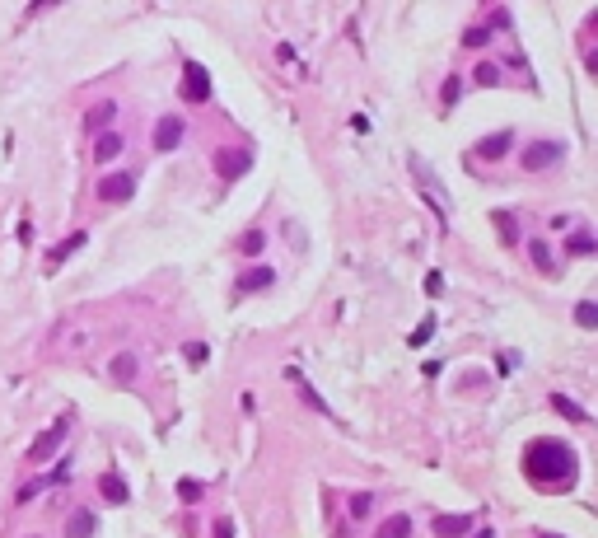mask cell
<instances>
[{
  "label": "cell",
  "mask_w": 598,
  "mask_h": 538,
  "mask_svg": "<svg viewBox=\"0 0 598 538\" xmlns=\"http://www.w3.org/2000/svg\"><path fill=\"white\" fill-rule=\"evenodd\" d=\"M66 435H71V417H61V421H52V426H47L42 435H38V440H33V450H28V454L38 458V463H47V458L56 454V445H61Z\"/></svg>",
  "instance_id": "3"
},
{
  "label": "cell",
  "mask_w": 598,
  "mask_h": 538,
  "mask_svg": "<svg viewBox=\"0 0 598 538\" xmlns=\"http://www.w3.org/2000/svg\"><path fill=\"white\" fill-rule=\"evenodd\" d=\"M112 117H117V103H99V108H89L84 127H89V132H103V127L112 122Z\"/></svg>",
  "instance_id": "16"
},
{
  "label": "cell",
  "mask_w": 598,
  "mask_h": 538,
  "mask_svg": "<svg viewBox=\"0 0 598 538\" xmlns=\"http://www.w3.org/2000/svg\"><path fill=\"white\" fill-rule=\"evenodd\" d=\"M551 407H556L566 421H589V412H584L580 403H571V398H561V393H551Z\"/></svg>",
  "instance_id": "17"
},
{
  "label": "cell",
  "mask_w": 598,
  "mask_h": 538,
  "mask_svg": "<svg viewBox=\"0 0 598 538\" xmlns=\"http://www.w3.org/2000/svg\"><path fill=\"white\" fill-rule=\"evenodd\" d=\"M463 42H468V47H486V42H491V28H468Z\"/></svg>",
  "instance_id": "27"
},
{
  "label": "cell",
  "mask_w": 598,
  "mask_h": 538,
  "mask_svg": "<svg viewBox=\"0 0 598 538\" xmlns=\"http://www.w3.org/2000/svg\"><path fill=\"white\" fill-rule=\"evenodd\" d=\"M369 511H374V496H369V491H356V496H351V519H364Z\"/></svg>",
  "instance_id": "23"
},
{
  "label": "cell",
  "mask_w": 598,
  "mask_h": 538,
  "mask_svg": "<svg viewBox=\"0 0 598 538\" xmlns=\"http://www.w3.org/2000/svg\"><path fill=\"white\" fill-rule=\"evenodd\" d=\"M566 253H571V258H584V253H594V234H584V230H580V234H571Z\"/></svg>",
  "instance_id": "21"
},
{
  "label": "cell",
  "mask_w": 598,
  "mask_h": 538,
  "mask_svg": "<svg viewBox=\"0 0 598 538\" xmlns=\"http://www.w3.org/2000/svg\"><path fill=\"white\" fill-rule=\"evenodd\" d=\"M182 132H187V122L182 117H159V127H155V150L159 155H169V150H178V140H182Z\"/></svg>",
  "instance_id": "5"
},
{
  "label": "cell",
  "mask_w": 598,
  "mask_h": 538,
  "mask_svg": "<svg viewBox=\"0 0 598 538\" xmlns=\"http://www.w3.org/2000/svg\"><path fill=\"white\" fill-rule=\"evenodd\" d=\"M538 538H556V534H538Z\"/></svg>",
  "instance_id": "34"
},
{
  "label": "cell",
  "mask_w": 598,
  "mask_h": 538,
  "mask_svg": "<svg viewBox=\"0 0 598 538\" xmlns=\"http://www.w3.org/2000/svg\"><path fill=\"white\" fill-rule=\"evenodd\" d=\"M523 473L543 491H566L575 482V473H580V463H575V450L566 440H533L523 450Z\"/></svg>",
  "instance_id": "1"
},
{
  "label": "cell",
  "mask_w": 598,
  "mask_h": 538,
  "mask_svg": "<svg viewBox=\"0 0 598 538\" xmlns=\"http://www.w3.org/2000/svg\"><path fill=\"white\" fill-rule=\"evenodd\" d=\"M458 94H463V84H458V80H449V84H444V94H440L444 108H453V103H458Z\"/></svg>",
  "instance_id": "30"
},
{
  "label": "cell",
  "mask_w": 598,
  "mask_h": 538,
  "mask_svg": "<svg viewBox=\"0 0 598 538\" xmlns=\"http://www.w3.org/2000/svg\"><path fill=\"white\" fill-rule=\"evenodd\" d=\"M430 337H435V314H425V319L416 323V332H412V337H407V342H412V347H425V342H430Z\"/></svg>",
  "instance_id": "20"
},
{
  "label": "cell",
  "mask_w": 598,
  "mask_h": 538,
  "mask_svg": "<svg viewBox=\"0 0 598 538\" xmlns=\"http://www.w3.org/2000/svg\"><path fill=\"white\" fill-rule=\"evenodd\" d=\"M178 496H182V501H201V482L182 478V482H178Z\"/></svg>",
  "instance_id": "28"
},
{
  "label": "cell",
  "mask_w": 598,
  "mask_h": 538,
  "mask_svg": "<svg viewBox=\"0 0 598 538\" xmlns=\"http://www.w3.org/2000/svg\"><path fill=\"white\" fill-rule=\"evenodd\" d=\"M248 164H253V150H225V155L215 160V169H220V178H243Z\"/></svg>",
  "instance_id": "7"
},
{
  "label": "cell",
  "mask_w": 598,
  "mask_h": 538,
  "mask_svg": "<svg viewBox=\"0 0 598 538\" xmlns=\"http://www.w3.org/2000/svg\"><path fill=\"white\" fill-rule=\"evenodd\" d=\"M374 538H412V519H407V515H393V519Z\"/></svg>",
  "instance_id": "18"
},
{
  "label": "cell",
  "mask_w": 598,
  "mask_h": 538,
  "mask_svg": "<svg viewBox=\"0 0 598 538\" xmlns=\"http://www.w3.org/2000/svg\"><path fill=\"white\" fill-rule=\"evenodd\" d=\"M444 291V276L440 271H430V276H425V295H440Z\"/></svg>",
  "instance_id": "31"
},
{
  "label": "cell",
  "mask_w": 598,
  "mask_h": 538,
  "mask_svg": "<svg viewBox=\"0 0 598 538\" xmlns=\"http://www.w3.org/2000/svg\"><path fill=\"white\" fill-rule=\"evenodd\" d=\"M182 99H187V103H206L210 99V75L197 61H187V71H182Z\"/></svg>",
  "instance_id": "4"
},
{
  "label": "cell",
  "mask_w": 598,
  "mask_h": 538,
  "mask_svg": "<svg viewBox=\"0 0 598 538\" xmlns=\"http://www.w3.org/2000/svg\"><path fill=\"white\" fill-rule=\"evenodd\" d=\"M79 243H84V230H75V234H71V239H66V243H56V248H52V258H47V262H52V267H56L61 258H71V253H75Z\"/></svg>",
  "instance_id": "19"
},
{
  "label": "cell",
  "mask_w": 598,
  "mask_h": 538,
  "mask_svg": "<svg viewBox=\"0 0 598 538\" xmlns=\"http://www.w3.org/2000/svg\"><path fill=\"white\" fill-rule=\"evenodd\" d=\"M286 375L295 379V384H299V398H304V403H309L313 412H323V417L332 412V407H327V403H323V398H318V393H313V384H309V379H304V375H299V370H286Z\"/></svg>",
  "instance_id": "14"
},
{
  "label": "cell",
  "mask_w": 598,
  "mask_h": 538,
  "mask_svg": "<svg viewBox=\"0 0 598 538\" xmlns=\"http://www.w3.org/2000/svg\"><path fill=\"white\" fill-rule=\"evenodd\" d=\"M108 370L127 384V379H136V370H140V356H136V351H122V356H112V365H108Z\"/></svg>",
  "instance_id": "12"
},
{
  "label": "cell",
  "mask_w": 598,
  "mask_h": 538,
  "mask_svg": "<svg viewBox=\"0 0 598 538\" xmlns=\"http://www.w3.org/2000/svg\"><path fill=\"white\" fill-rule=\"evenodd\" d=\"M99 197L103 201H131L136 197V178L131 173H108L103 183H99Z\"/></svg>",
  "instance_id": "6"
},
{
  "label": "cell",
  "mask_w": 598,
  "mask_h": 538,
  "mask_svg": "<svg viewBox=\"0 0 598 538\" xmlns=\"http://www.w3.org/2000/svg\"><path fill=\"white\" fill-rule=\"evenodd\" d=\"M238 248H243V253H258L262 248V230H248V234L238 239Z\"/></svg>",
  "instance_id": "29"
},
{
  "label": "cell",
  "mask_w": 598,
  "mask_h": 538,
  "mask_svg": "<svg viewBox=\"0 0 598 538\" xmlns=\"http://www.w3.org/2000/svg\"><path fill=\"white\" fill-rule=\"evenodd\" d=\"M99 491H103V501H112V506H127V482L117 478V473H103V482H99Z\"/></svg>",
  "instance_id": "11"
},
{
  "label": "cell",
  "mask_w": 598,
  "mask_h": 538,
  "mask_svg": "<svg viewBox=\"0 0 598 538\" xmlns=\"http://www.w3.org/2000/svg\"><path fill=\"white\" fill-rule=\"evenodd\" d=\"M117 155H122V136H117V132L99 136V145H94V160H99V164H112Z\"/></svg>",
  "instance_id": "13"
},
{
  "label": "cell",
  "mask_w": 598,
  "mask_h": 538,
  "mask_svg": "<svg viewBox=\"0 0 598 538\" xmlns=\"http://www.w3.org/2000/svg\"><path fill=\"white\" fill-rule=\"evenodd\" d=\"M472 80H477V84H495V80H500V71H495L491 61H482V66L472 71Z\"/></svg>",
  "instance_id": "26"
},
{
  "label": "cell",
  "mask_w": 598,
  "mask_h": 538,
  "mask_svg": "<svg viewBox=\"0 0 598 538\" xmlns=\"http://www.w3.org/2000/svg\"><path fill=\"white\" fill-rule=\"evenodd\" d=\"M66 538H94V515L75 511V515H71V524H66Z\"/></svg>",
  "instance_id": "15"
},
{
  "label": "cell",
  "mask_w": 598,
  "mask_h": 538,
  "mask_svg": "<svg viewBox=\"0 0 598 538\" xmlns=\"http://www.w3.org/2000/svg\"><path fill=\"white\" fill-rule=\"evenodd\" d=\"M472 538H491V529H477V534H472Z\"/></svg>",
  "instance_id": "33"
},
{
  "label": "cell",
  "mask_w": 598,
  "mask_h": 538,
  "mask_svg": "<svg viewBox=\"0 0 598 538\" xmlns=\"http://www.w3.org/2000/svg\"><path fill=\"white\" fill-rule=\"evenodd\" d=\"M468 529H472L468 515H440V519H435V538H463Z\"/></svg>",
  "instance_id": "10"
},
{
  "label": "cell",
  "mask_w": 598,
  "mask_h": 538,
  "mask_svg": "<svg viewBox=\"0 0 598 538\" xmlns=\"http://www.w3.org/2000/svg\"><path fill=\"white\" fill-rule=\"evenodd\" d=\"M215 538H234V524H229V519H215Z\"/></svg>",
  "instance_id": "32"
},
{
  "label": "cell",
  "mask_w": 598,
  "mask_h": 538,
  "mask_svg": "<svg viewBox=\"0 0 598 538\" xmlns=\"http://www.w3.org/2000/svg\"><path fill=\"white\" fill-rule=\"evenodd\" d=\"M561 155H566V145H561V140H533L519 160H523V169H528V173H543V169H551V164H561Z\"/></svg>",
  "instance_id": "2"
},
{
  "label": "cell",
  "mask_w": 598,
  "mask_h": 538,
  "mask_svg": "<svg viewBox=\"0 0 598 538\" xmlns=\"http://www.w3.org/2000/svg\"><path fill=\"white\" fill-rule=\"evenodd\" d=\"M528 253H533V262H538L543 271H551V253H547V243H543V239H533V243H528Z\"/></svg>",
  "instance_id": "24"
},
{
  "label": "cell",
  "mask_w": 598,
  "mask_h": 538,
  "mask_svg": "<svg viewBox=\"0 0 598 538\" xmlns=\"http://www.w3.org/2000/svg\"><path fill=\"white\" fill-rule=\"evenodd\" d=\"M575 323H580V328H594V323H598L594 299H580V304H575Z\"/></svg>",
  "instance_id": "22"
},
{
  "label": "cell",
  "mask_w": 598,
  "mask_h": 538,
  "mask_svg": "<svg viewBox=\"0 0 598 538\" xmlns=\"http://www.w3.org/2000/svg\"><path fill=\"white\" fill-rule=\"evenodd\" d=\"M495 225H500V239L514 243V215H510V211H495Z\"/></svg>",
  "instance_id": "25"
},
{
  "label": "cell",
  "mask_w": 598,
  "mask_h": 538,
  "mask_svg": "<svg viewBox=\"0 0 598 538\" xmlns=\"http://www.w3.org/2000/svg\"><path fill=\"white\" fill-rule=\"evenodd\" d=\"M271 281H276V271H271V267H248L243 276H238L234 291H238V295H248V291H266Z\"/></svg>",
  "instance_id": "8"
},
{
  "label": "cell",
  "mask_w": 598,
  "mask_h": 538,
  "mask_svg": "<svg viewBox=\"0 0 598 538\" xmlns=\"http://www.w3.org/2000/svg\"><path fill=\"white\" fill-rule=\"evenodd\" d=\"M510 145H514V136H510V132H495V136H482V140H477V155H482V160H500Z\"/></svg>",
  "instance_id": "9"
}]
</instances>
